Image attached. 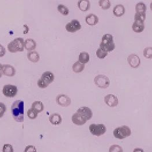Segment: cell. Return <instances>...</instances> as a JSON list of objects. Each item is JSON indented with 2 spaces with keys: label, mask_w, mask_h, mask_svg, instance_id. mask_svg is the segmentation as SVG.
Instances as JSON below:
<instances>
[{
  "label": "cell",
  "mask_w": 152,
  "mask_h": 152,
  "mask_svg": "<svg viewBox=\"0 0 152 152\" xmlns=\"http://www.w3.org/2000/svg\"><path fill=\"white\" fill-rule=\"evenodd\" d=\"M11 112L13 119L18 122H24V101L17 100L11 106Z\"/></svg>",
  "instance_id": "2"
},
{
  "label": "cell",
  "mask_w": 152,
  "mask_h": 152,
  "mask_svg": "<svg viewBox=\"0 0 152 152\" xmlns=\"http://www.w3.org/2000/svg\"><path fill=\"white\" fill-rule=\"evenodd\" d=\"M104 102L110 107H115L118 105V98L113 94H108L105 96Z\"/></svg>",
  "instance_id": "12"
},
{
  "label": "cell",
  "mask_w": 152,
  "mask_h": 152,
  "mask_svg": "<svg viewBox=\"0 0 152 152\" xmlns=\"http://www.w3.org/2000/svg\"><path fill=\"white\" fill-rule=\"evenodd\" d=\"M49 121L53 125H59L62 122L61 116L58 114H53L50 116Z\"/></svg>",
  "instance_id": "20"
},
{
  "label": "cell",
  "mask_w": 152,
  "mask_h": 152,
  "mask_svg": "<svg viewBox=\"0 0 152 152\" xmlns=\"http://www.w3.org/2000/svg\"><path fill=\"white\" fill-rule=\"evenodd\" d=\"M145 19H146L145 13H135V20H139V21L144 22Z\"/></svg>",
  "instance_id": "31"
},
{
  "label": "cell",
  "mask_w": 152,
  "mask_h": 152,
  "mask_svg": "<svg viewBox=\"0 0 152 152\" xmlns=\"http://www.w3.org/2000/svg\"><path fill=\"white\" fill-rule=\"evenodd\" d=\"M78 7L80 10L83 12H86L90 9L91 7V4L89 1H84V0H81L78 1Z\"/></svg>",
  "instance_id": "18"
},
{
  "label": "cell",
  "mask_w": 152,
  "mask_h": 152,
  "mask_svg": "<svg viewBox=\"0 0 152 152\" xmlns=\"http://www.w3.org/2000/svg\"><path fill=\"white\" fill-rule=\"evenodd\" d=\"M99 4L103 10H108L111 7V1L110 0H100L99 1Z\"/></svg>",
  "instance_id": "26"
},
{
  "label": "cell",
  "mask_w": 152,
  "mask_h": 152,
  "mask_svg": "<svg viewBox=\"0 0 152 152\" xmlns=\"http://www.w3.org/2000/svg\"><path fill=\"white\" fill-rule=\"evenodd\" d=\"M65 28L68 32H75L81 30V25L79 21L76 19H73L70 22L67 24Z\"/></svg>",
  "instance_id": "9"
},
{
  "label": "cell",
  "mask_w": 152,
  "mask_h": 152,
  "mask_svg": "<svg viewBox=\"0 0 152 152\" xmlns=\"http://www.w3.org/2000/svg\"><path fill=\"white\" fill-rule=\"evenodd\" d=\"M95 85L101 89H107L110 84L109 78L104 75H99L94 79Z\"/></svg>",
  "instance_id": "7"
},
{
  "label": "cell",
  "mask_w": 152,
  "mask_h": 152,
  "mask_svg": "<svg viewBox=\"0 0 152 152\" xmlns=\"http://www.w3.org/2000/svg\"><path fill=\"white\" fill-rule=\"evenodd\" d=\"M89 131L92 135L97 137H100L105 133L106 127L105 125L103 124H92L89 125Z\"/></svg>",
  "instance_id": "6"
},
{
  "label": "cell",
  "mask_w": 152,
  "mask_h": 152,
  "mask_svg": "<svg viewBox=\"0 0 152 152\" xmlns=\"http://www.w3.org/2000/svg\"><path fill=\"white\" fill-rule=\"evenodd\" d=\"M85 68V64H82L81 63H80L79 61H77L76 62L72 67L73 71L75 72V73H80Z\"/></svg>",
  "instance_id": "24"
},
{
  "label": "cell",
  "mask_w": 152,
  "mask_h": 152,
  "mask_svg": "<svg viewBox=\"0 0 152 152\" xmlns=\"http://www.w3.org/2000/svg\"><path fill=\"white\" fill-rule=\"evenodd\" d=\"M109 152H124L122 148L118 145H113L109 148Z\"/></svg>",
  "instance_id": "30"
},
{
  "label": "cell",
  "mask_w": 152,
  "mask_h": 152,
  "mask_svg": "<svg viewBox=\"0 0 152 152\" xmlns=\"http://www.w3.org/2000/svg\"><path fill=\"white\" fill-rule=\"evenodd\" d=\"M57 10H58L64 16H66L69 13V10L67 8L66 6L62 5V4H60L57 7Z\"/></svg>",
  "instance_id": "27"
},
{
  "label": "cell",
  "mask_w": 152,
  "mask_h": 152,
  "mask_svg": "<svg viewBox=\"0 0 152 152\" xmlns=\"http://www.w3.org/2000/svg\"><path fill=\"white\" fill-rule=\"evenodd\" d=\"M2 152H13V148L10 144H4L2 148Z\"/></svg>",
  "instance_id": "33"
},
{
  "label": "cell",
  "mask_w": 152,
  "mask_h": 152,
  "mask_svg": "<svg viewBox=\"0 0 152 152\" xmlns=\"http://www.w3.org/2000/svg\"><path fill=\"white\" fill-rule=\"evenodd\" d=\"M93 113L92 110L86 106L80 108L77 112L72 116L73 123L77 125H83L92 117Z\"/></svg>",
  "instance_id": "1"
},
{
  "label": "cell",
  "mask_w": 152,
  "mask_h": 152,
  "mask_svg": "<svg viewBox=\"0 0 152 152\" xmlns=\"http://www.w3.org/2000/svg\"><path fill=\"white\" fill-rule=\"evenodd\" d=\"M89 61V55L86 52L80 53L78 57V61L82 64H85Z\"/></svg>",
  "instance_id": "23"
},
{
  "label": "cell",
  "mask_w": 152,
  "mask_h": 152,
  "mask_svg": "<svg viewBox=\"0 0 152 152\" xmlns=\"http://www.w3.org/2000/svg\"><path fill=\"white\" fill-rule=\"evenodd\" d=\"M57 104L63 107H67L71 104V99L65 94H60L56 97Z\"/></svg>",
  "instance_id": "10"
},
{
  "label": "cell",
  "mask_w": 152,
  "mask_h": 152,
  "mask_svg": "<svg viewBox=\"0 0 152 152\" xmlns=\"http://www.w3.org/2000/svg\"><path fill=\"white\" fill-rule=\"evenodd\" d=\"M24 48V41L23 38H16L11 41L8 45V50L10 53L23 52Z\"/></svg>",
  "instance_id": "4"
},
{
  "label": "cell",
  "mask_w": 152,
  "mask_h": 152,
  "mask_svg": "<svg viewBox=\"0 0 152 152\" xmlns=\"http://www.w3.org/2000/svg\"><path fill=\"white\" fill-rule=\"evenodd\" d=\"M133 152H144V151L141 148H135L133 150Z\"/></svg>",
  "instance_id": "38"
},
{
  "label": "cell",
  "mask_w": 152,
  "mask_h": 152,
  "mask_svg": "<svg viewBox=\"0 0 152 152\" xmlns=\"http://www.w3.org/2000/svg\"><path fill=\"white\" fill-rule=\"evenodd\" d=\"M6 53V50L1 44H0V57H3Z\"/></svg>",
  "instance_id": "37"
},
{
  "label": "cell",
  "mask_w": 152,
  "mask_h": 152,
  "mask_svg": "<svg viewBox=\"0 0 152 152\" xmlns=\"http://www.w3.org/2000/svg\"><path fill=\"white\" fill-rule=\"evenodd\" d=\"M38 86L42 89H45L48 87V85L45 82V80H43L42 79H39L38 81Z\"/></svg>",
  "instance_id": "35"
},
{
  "label": "cell",
  "mask_w": 152,
  "mask_h": 152,
  "mask_svg": "<svg viewBox=\"0 0 152 152\" xmlns=\"http://www.w3.org/2000/svg\"><path fill=\"white\" fill-rule=\"evenodd\" d=\"M37 48L36 41L31 38L27 39L24 41V48L29 52L35 50Z\"/></svg>",
  "instance_id": "14"
},
{
  "label": "cell",
  "mask_w": 152,
  "mask_h": 152,
  "mask_svg": "<svg viewBox=\"0 0 152 152\" xmlns=\"http://www.w3.org/2000/svg\"><path fill=\"white\" fill-rule=\"evenodd\" d=\"M36 148L33 145H28L27 146L24 150V152H37Z\"/></svg>",
  "instance_id": "36"
},
{
  "label": "cell",
  "mask_w": 152,
  "mask_h": 152,
  "mask_svg": "<svg viewBox=\"0 0 152 152\" xmlns=\"http://www.w3.org/2000/svg\"><path fill=\"white\" fill-rule=\"evenodd\" d=\"M115 48L113 35L109 34H105L100 44V48L107 52L113 51Z\"/></svg>",
  "instance_id": "3"
},
{
  "label": "cell",
  "mask_w": 152,
  "mask_h": 152,
  "mask_svg": "<svg viewBox=\"0 0 152 152\" xmlns=\"http://www.w3.org/2000/svg\"><path fill=\"white\" fill-rule=\"evenodd\" d=\"M3 74V70H2V65L0 64V78Z\"/></svg>",
  "instance_id": "39"
},
{
  "label": "cell",
  "mask_w": 152,
  "mask_h": 152,
  "mask_svg": "<svg viewBox=\"0 0 152 152\" xmlns=\"http://www.w3.org/2000/svg\"><path fill=\"white\" fill-rule=\"evenodd\" d=\"M44 105L41 101H35L32 103L31 106V109L36 111L37 113H40L44 110Z\"/></svg>",
  "instance_id": "22"
},
{
  "label": "cell",
  "mask_w": 152,
  "mask_h": 152,
  "mask_svg": "<svg viewBox=\"0 0 152 152\" xmlns=\"http://www.w3.org/2000/svg\"><path fill=\"white\" fill-rule=\"evenodd\" d=\"M54 78H55V76L54 74L50 71H46L44 72L41 77V79L45 80L48 85H49L54 80Z\"/></svg>",
  "instance_id": "16"
},
{
  "label": "cell",
  "mask_w": 152,
  "mask_h": 152,
  "mask_svg": "<svg viewBox=\"0 0 152 152\" xmlns=\"http://www.w3.org/2000/svg\"><path fill=\"white\" fill-rule=\"evenodd\" d=\"M113 13L116 17H121L125 13V8L123 5L119 4L116 5L114 8Z\"/></svg>",
  "instance_id": "19"
},
{
  "label": "cell",
  "mask_w": 152,
  "mask_h": 152,
  "mask_svg": "<svg viewBox=\"0 0 152 152\" xmlns=\"http://www.w3.org/2000/svg\"><path fill=\"white\" fill-rule=\"evenodd\" d=\"M2 70L3 74L8 77L15 76L16 74V69H15V68L9 64L2 65Z\"/></svg>",
  "instance_id": "13"
},
{
  "label": "cell",
  "mask_w": 152,
  "mask_h": 152,
  "mask_svg": "<svg viewBox=\"0 0 152 152\" xmlns=\"http://www.w3.org/2000/svg\"><path fill=\"white\" fill-rule=\"evenodd\" d=\"M132 29L134 32L137 33L142 32L145 29L144 22L139 20H135V21L133 23Z\"/></svg>",
  "instance_id": "15"
},
{
  "label": "cell",
  "mask_w": 152,
  "mask_h": 152,
  "mask_svg": "<svg viewBox=\"0 0 152 152\" xmlns=\"http://www.w3.org/2000/svg\"><path fill=\"white\" fill-rule=\"evenodd\" d=\"M127 61L130 66L133 68H137L140 66L141 60L137 55L132 54L127 58Z\"/></svg>",
  "instance_id": "11"
},
{
  "label": "cell",
  "mask_w": 152,
  "mask_h": 152,
  "mask_svg": "<svg viewBox=\"0 0 152 152\" xmlns=\"http://www.w3.org/2000/svg\"><path fill=\"white\" fill-rule=\"evenodd\" d=\"M27 57L30 61L34 63H38L40 60V56L36 51L28 52L27 53Z\"/></svg>",
  "instance_id": "21"
},
{
  "label": "cell",
  "mask_w": 152,
  "mask_h": 152,
  "mask_svg": "<svg viewBox=\"0 0 152 152\" xmlns=\"http://www.w3.org/2000/svg\"><path fill=\"white\" fill-rule=\"evenodd\" d=\"M151 10L152 11V2H151Z\"/></svg>",
  "instance_id": "40"
},
{
  "label": "cell",
  "mask_w": 152,
  "mask_h": 152,
  "mask_svg": "<svg viewBox=\"0 0 152 152\" xmlns=\"http://www.w3.org/2000/svg\"><path fill=\"white\" fill-rule=\"evenodd\" d=\"M86 23L91 26H94L99 22V18L95 14H89L86 18Z\"/></svg>",
  "instance_id": "17"
},
{
  "label": "cell",
  "mask_w": 152,
  "mask_h": 152,
  "mask_svg": "<svg viewBox=\"0 0 152 152\" xmlns=\"http://www.w3.org/2000/svg\"><path fill=\"white\" fill-rule=\"evenodd\" d=\"M114 137L119 139H123L131 135L132 131L130 128L127 125H122L114 130Z\"/></svg>",
  "instance_id": "5"
},
{
  "label": "cell",
  "mask_w": 152,
  "mask_h": 152,
  "mask_svg": "<svg viewBox=\"0 0 152 152\" xmlns=\"http://www.w3.org/2000/svg\"><path fill=\"white\" fill-rule=\"evenodd\" d=\"M108 55V52L99 48L96 51V56L100 59H103Z\"/></svg>",
  "instance_id": "29"
},
{
  "label": "cell",
  "mask_w": 152,
  "mask_h": 152,
  "mask_svg": "<svg viewBox=\"0 0 152 152\" xmlns=\"http://www.w3.org/2000/svg\"><path fill=\"white\" fill-rule=\"evenodd\" d=\"M6 111H7V107L5 105L2 103H0V118L3 117Z\"/></svg>",
  "instance_id": "34"
},
{
  "label": "cell",
  "mask_w": 152,
  "mask_h": 152,
  "mask_svg": "<svg viewBox=\"0 0 152 152\" xmlns=\"http://www.w3.org/2000/svg\"><path fill=\"white\" fill-rule=\"evenodd\" d=\"M136 13H146V6L143 2H139L135 6Z\"/></svg>",
  "instance_id": "25"
},
{
  "label": "cell",
  "mask_w": 152,
  "mask_h": 152,
  "mask_svg": "<svg viewBox=\"0 0 152 152\" xmlns=\"http://www.w3.org/2000/svg\"><path fill=\"white\" fill-rule=\"evenodd\" d=\"M143 56L146 58L152 59V47H147L145 48L143 50Z\"/></svg>",
  "instance_id": "28"
},
{
  "label": "cell",
  "mask_w": 152,
  "mask_h": 152,
  "mask_svg": "<svg viewBox=\"0 0 152 152\" xmlns=\"http://www.w3.org/2000/svg\"><path fill=\"white\" fill-rule=\"evenodd\" d=\"M18 91V87L16 86L8 84L3 87L2 93L4 95L8 97H13L17 94Z\"/></svg>",
  "instance_id": "8"
},
{
  "label": "cell",
  "mask_w": 152,
  "mask_h": 152,
  "mask_svg": "<svg viewBox=\"0 0 152 152\" xmlns=\"http://www.w3.org/2000/svg\"><path fill=\"white\" fill-rule=\"evenodd\" d=\"M38 114V113L32 109H29L27 112V116L30 119H35L37 117Z\"/></svg>",
  "instance_id": "32"
}]
</instances>
